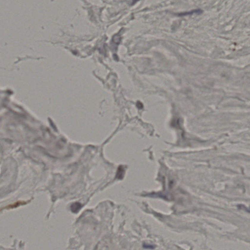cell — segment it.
Wrapping results in <instances>:
<instances>
[{"label": "cell", "instance_id": "cell-1", "mask_svg": "<svg viewBox=\"0 0 250 250\" xmlns=\"http://www.w3.org/2000/svg\"><path fill=\"white\" fill-rule=\"evenodd\" d=\"M202 13V11L201 10H194L191 11L184 12L183 13H180L178 14L177 15L179 16H189V15H194V14H200Z\"/></svg>", "mask_w": 250, "mask_h": 250}, {"label": "cell", "instance_id": "cell-2", "mask_svg": "<svg viewBox=\"0 0 250 250\" xmlns=\"http://www.w3.org/2000/svg\"><path fill=\"white\" fill-rule=\"evenodd\" d=\"M82 208V205L79 202H75L73 203L70 207L71 210L74 213H77Z\"/></svg>", "mask_w": 250, "mask_h": 250}, {"label": "cell", "instance_id": "cell-3", "mask_svg": "<svg viewBox=\"0 0 250 250\" xmlns=\"http://www.w3.org/2000/svg\"><path fill=\"white\" fill-rule=\"evenodd\" d=\"M26 204V202H18L15 203L13 204V205H10V206H8V208L7 209H9V208H16V207H17L19 206V205H23V204Z\"/></svg>", "mask_w": 250, "mask_h": 250}, {"label": "cell", "instance_id": "cell-4", "mask_svg": "<svg viewBox=\"0 0 250 250\" xmlns=\"http://www.w3.org/2000/svg\"><path fill=\"white\" fill-rule=\"evenodd\" d=\"M238 207L240 209L246 210V212H249L250 213V207H246L244 206V205H240L238 206Z\"/></svg>", "mask_w": 250, "mask_h": 250}, {"label": "cell", "instance_id": "cell-5", "mask_svg": "<svg viewBox=\"0 0 250 250\" xmlns=\"http://www.w3.org/2000/svg\"><path fill=\"white\" fill-rule=\"evenodd\" d=\"M140 0H133V2H132V4H133L135 3H137V1H139Z\"/></svg>", "mask_w": 250, "mask_h": 250}]
</instances>
